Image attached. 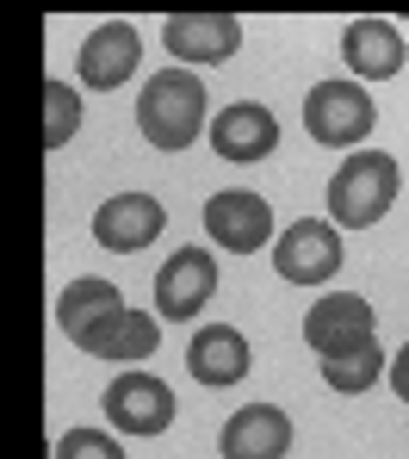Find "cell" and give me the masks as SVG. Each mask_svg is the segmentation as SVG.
Wrapping results in <instances>:
<instances>
[{
  "instance_id": "4",
  "label": "cell",
  "mask_w": 409,
  "mask_h": 459,
  "mask_svg": "<svg viewBox=\"0 0 409 459\" xmlns=\"http://www.w3.org/2000/svg\"><path fill=\"white\" fill-rule=\"evenodd\" d=\"M273 267L292 286H323L341 273V230L328 218H298L273 236Z\"/></svg>"
},
{
  "instance_id": "2",
  "label": "cell",
  "mask_w": 409,
  "mask_h": 459,
  "mask_svg": "<svg viewBox=\"0 0 409 459\" xmlns=\"http://www.w3.org/2000/svg\"><path fill=\"white\" fill-rule=\"evenodd\" d=\"M397 186H404L397 155H385V150L347 155V161L328 174V218L347 224V230H372L397 205Z\"/></svg>"
},
{
  "instance_id": "18",
  "label": "cell",
  "mask_w": 409,
  "mask_h": 459,
  "mask_svg": "<svg viewBox=\"0 0 409 459\" xmlns=\"http://www.w3.org/2000/svg\"><path fill=\"white\" fill-rule=\"evenodd\" d=\"M317 373H323L328 391L354 397V391H372V385L385 379V373H391V360H385V354H379V342H372V348H354V354H335V360H323Z\"/></svg>"
},
{
  "instance_id": "13",
  "label": "cell",
  "mask_w": 409,
  "mask_h": 459,
  "mask_svg": "<svg viewBox=\"0 0 409 459\" xmlns=\"http://www.w3.org/2000/svg\"><path fill=\"white\" fill-rule=\"evenodd\" d=\"M167 212L162 199H149V193H118V199H106L99 212H93V236H99V248H112V255H137V248H149L156 236H162Z\"/></svg>"
},
{
  "instance_id": "17",
  "label": "cell",
  "mask_w": 409,
  "mask_h": 459,
  "mask_svg": "<svg viewBox=\"0 0 409 459\" xmlns=\"http://www.w3.org/2000/svg\"><path fill=\"white\" fill-rule=\"evenodd\" d=\"M112 310H124V299H118L112 280H69V292L56 299V329H63L69 342H81L87 329L106 323Z\"/></svg>"
},
{
  "instance_id": "20",
  "label": "cell",
  "mask_w": 409,
  "mask_h": 459,
  "mask_svg": "<svg viewBox=\"0 0 409 459\" xmlns=\"http://www.w3.org/2000/svg\"><path fill=\"white\" fill-rule=\"evenodd\" d=\"M56 459H124V447L106 435V429H69L56 441Z\"/></svg>"
},
{
  "instance_id": "16",
  "label": "cell",
  "mask_w": 409,
  "mask_h": 459,
  "mask_svg": "<svg viewBox=\"0 0 409 459\" xmlns=\"http://www.w3.org/2000/svg\"><path fill=\"white\" fill-rule=\"evenodd\" d=\"M186 367L199 385H236L248 373V335L230 323H205L192 342H186Z\"/></svg>"
},
{
  "instance_id": "15",
  "label": "cell",
  "mask_w": 409,
  "mask_h": 459,
  "mask_svg": "<svg viewBox=\"0 0 409 459\" xmlns=\"http://www.w3.org/2000/svg\"><path fill=\"white\" fill-rule=\"evenodd\" d=\"M341 63L354 69V81H391L404 69V31L391 19H354L341 31Z\"/></svg>"
},
{
  "instance_id": "11",
  "label": "cell",
  "mask_w": 409,
  "mask_h": 459,
  "mask_svg": "<svg viewBox=\"0 0 409 459\" xmlns=\"http://www.w3.org/2000/svg\"><path fill=\"white\" fill-rule=\"evenodd\" d=\"M211 150L224 161H236V168H254V161H267L279 150V118L267 106H254V100H236V106H224L211 118Z\"/></svg>"
},
{
  "instance_id": "10",
  "label": "cell",
  "mask_w": 409,
  "mask_h": 459,
  "mask_svg": "<svg viewBox=\"0 0 409 459\" xmlns=\"http://www.w3.org/2000/svg\"><path fill=\"white\" fill-rule=\"evenodd\" d=\"M137 56H143V38H137V25H124V19H106V25H93L81 38V56H75V75L87 87H99V93H112V87H124V81L137 75Z\"/></svg>"
},
{
  "instance_id": "3",
  "label": "cell",
  "mask_w": 409,
  "mask_h": 459,
  "mask_svg": "<svg viewBox=\"0 0 409 459\" xmlns=\"http://www.w3.org/2000/svg\"><path fill=\"white\" fill-rule=\"evenodd\" d=\"M372 125H379V106H372V93L354 75L317 81L311 100H304V131H311L323 150H354V143H366Z\"/></svg>"
},
{
  "instance_id": "19",
  "label": "cell",
  "mask_w": 409,
  "mask_h": 459,
  "mask_svg": "<svg viewBox=\"0 0 409 459\" xmlns=\"http://www.w3.org/2000/svg\"><path fill=\"white\" fill-rule=\"evenodd\" d=\"M44 106H50V125H44V150H63L75 131H81V100L69 93V81H44Z\"/></svg>"
},
{
  "instance_id": "14",
  "label": "cell",
  "mask_w": 409,
  "mask_h": 459,
  "mask_svg": "<svg viewBox=\"0 0 409 459\" xmlns=\"http://www.w3.org/2000/svg\"><path fill=\"white\" fill-rule=\"evenodd\" d=\"M217 454L224 459H285L292 454V416L279 403H248V410H236L224 422Z\"/></svg>"
},
{
  "instance_id": "9",
  "label": "cell",
  "mask_w": 409,
  "mask_h": 459,
  "mask_svg": "<svg viewBox=\"0 0 409 459\" xmlns=\"http://www.w3.org/2000/svg\"><path fill=\"white\" fill-rule=\"evenodd\" d=\"M106 416L118 435H167L174 422V391L156 373H118L106 385Z\"/></svg>"
},
{
  "instance_id": "12",
  "label": "cell",
  "mask_w": 409,
  "mask_h": 459,
  "mask_svg": "<svg viewBox=\"0 0 409 459\" xmlns=\"http://www.w3.org/2000/svg\"><path fill=\"white\" fill-rule=\"evenodd\" d=\"M75 348L81 354H99V360H118V367H137V360H149L162 348V316L124 305V310H112L106 323H93Z\"/></svg>"
},
{
  "instance_id": "21",
  "label": "cell",
  "mask_w": 409,
  "mask_h": 459,
  "mask_svg": "<svg viewBox=\"0 0 409 459\" xmlns=\"http://www.w3.org/2000/svg\"><path fill=\"white\" fill-rule=\"evenodd\" d=\"M391 391H397V397L409 403V342L397 348V360H391Z\"/></svg>"
},
{
  "instance_id": "7",
  "label": "cell",
  "mask_w": 409,
  "mask_h": 459,
  "mask_svg": "<svg viewBox=\"0 0 409 459\" xmlns=\"http://www.w3.org/2000/svg\"><path fill=\"white\" fill-rule=\"evenodd\" d=\"M162 44L174 63L211 69V63L243 50V19H230V13H180V19H162Z\"/></svg>"
},
{
  "instance_id": "6",
  "label": "cell",
  "mask_w": 409,
  "mask_h": 459,
  "mask_svg": "<svg viewBox=\"0 0 409 459\" xmlns=\"http://www.w3.org/2000/svg\"><path fill=\"white\" fill-rule=\"evenodd\" d=\"M205 230H211L217 248L254 255V248H267V236H273V205H267L260 193H248V186H224V193L205 199Z\"/></svg>"
},
{
  "instance_id": "5",
  "label": "cell",
  "mask_w": 409,
  "mask_h": 459,
  "mask_svg": "<svg viewBox=\"0 0 409 459\" xmlns=\"http://www.w3.org/2000/svg\"><path fill=\"white\" fill-rule=\"evenodd\" d=\"M304 342H311L317 360L372 348V342H379V310L366 305L360 292H328V299H317L311 316H304Z\"/></svg>"
},
{
  "instance_id": "1",
  "label": "cell",
  "mask_w": 409,
  "mask_h": 459,
  "mask_svg": "<svg viewBox=\"0 0 409 459\" xmlns=\"http://www.w3.org/2000/svg\"><path fill=\"white\" fill-rule=\"evenodd\" d=\"M211 112H205V81L192 75V69H162V75H149V87L137 93V125H143V137L156 143V150H192L211 125H205Z\"/></svg>"
},
{
  "instance_id": "8",
  "label": "cell",
  "mask_w": 409,
  "mask_h": 459,
  "mask_svg": "<svg viewBox=\"0 0 409 459\" xmlns=\"http://www.w3.org/2000/svg\"><path fill=\"white\" fill-rule=\"evenodd\" d=\"M211 292H217V261L205 248H174L167 267L156 273V316L186 323V316H199L211 305Z\"/></svg>"
}]
</instances>
